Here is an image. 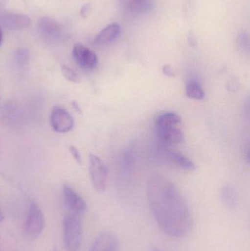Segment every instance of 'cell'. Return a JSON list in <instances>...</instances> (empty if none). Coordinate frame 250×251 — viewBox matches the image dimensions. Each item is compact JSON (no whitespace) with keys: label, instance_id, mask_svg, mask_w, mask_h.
Returning <instances> with one entry per match:
<instances>
[{"label":"cell","instance_id":"1","mask_svg":"<svg viewBox=\"0 0 250 251\" xmlns=\"http://www.w3.org/2000/svg\"><path fill=\"white\" fill-rule=\"evenodd\" d=\"M147 196L153 217L164 234L177 239L189 235L193 226L190 207L170 180L153 174L148 180Z\"/></svg>","mask_w":250,"mask_h":251},{"label":"cell","instance_id":"2","mask_svg":"<svg viewBox=\"0 0 250 251\" xmlns=\"http://www.w3.org/2000/svg\"><path fill=\"white\" fill-rule=\"evenodd\" d=\"M63 240L68 251H79L83 239V228L80 219L73 214L63 218Z\"/></svg>","mask_w":250,"mask_h":251},{"label":"cell","instance_id":"3","mask_svg":"<svg viewBox=\"0 0 250 251\" xmlns=\"http://www.w3.org/2000/svg\"><path fill=\"white\" fill-rule=\"evenodd\" d=\"M89 172L92 187L98 193L107 189V168L104 162L94 153H90Z\"/></svg>","mask_w":250,"mask_h":251},{"label":"cell","instance_id":"4","mask_svg":"<svg viewBox=\"0 0 250 251\" xmlns=\"http://www.w3.org/2000/svg\"><path fill=\"white\" fill-rule=\"evenodd\" d=\"M45 216L44 212L37 203H32L28 211L25 233L29 238L35 240L38 238L45 227Z\"/></svg>","mask_w":250,"mask_h":251},{"label":"cell","instance_id":"5","mask_svg":"<svg viewBox=\"0 0 250 251\" xmlns=\"http://www.w3.org/2000/svg\"><path fill=\"white\" fill-rule=\"evenodd\" d=\"M40 34L45 41L59 43L66 39V34L62 26L49 18H41L38 22Z\"/></svg>","mask_w":250,"mask_h":251},{"label":"cell","instance_id":"6","mask_svg":"<svg viewBox=\"0 0 250 251\" xmlns=\"http://www.w3.org/2000/svg\"><path fill=\"white\" fill-rule=\"evenodd\" d=\"M50 121L53 129L60 134L68 132L74 126V120L70 113L63 107L58 106L53 108Z\"/></svg>","mask_w":250,"mask_h":251},{"label":"cell","instance_id":"7","mask_svg":"<svg viewBox=\"0 0 250 251\" xmlns=\"http://www.w3.org/2000/svg\"><path fill=\"white\" fill-rule=\"evenodd\" d=\"M89 251H120L118 237L113 231H101L94 239Z\"/></svg>","mask_w":250,"mask_h":251},{"label":"cell","instance_id":"8","mask_svg":"<svg viewBox=\"0 0 250 251\" xmlns=\"http://www.w3.org/2000/svg\"><path fill=\"white\" fill-rule=\"evenodd\" d=\"M157 135L161 146L169 147L184 142V134L178 126H156Z\"/></svg>","mask_w":250,"mask_h":251},{"label":"cell","instance_id":"9","mask_svg":"<svg viewBox=\"0 0 250 251\" xmlns=\"http://www.w3.org/2000/svg\"><path fill=\"white\" fill-rule=\"evenodd\" d=\"M73 57L82 69L91 70L98 65V57L94 51L82 44H76L73 49Z\"/></svg>","mask_w":250,"mask_h":251},{"label":"cell","instance_id":"10","mask_svg":"<svg viewBox=\"0 0 250 251\" xmlns=\"http://www.w3.org/2000/svg\"><path fill=\"white\" fill-rule=\"evenodd\" d=\"M63 193L65 202L70 210L78 215L86 212V201L72 187L68 185H65L63 187Z\"/></svg>","mask_w":250,"mask_h":251},{"label":"cell","instance_id":"11","mask_svg":"<svg viewBox=\"0 0 250 251\" xmlns=\"http://www.w3.org/2000/svg\"><path fill=\"white\" fill-rule=\"evenodd\" d=\"M0 25L5 29L17 30L29 27L31 20L26 15L4 13L0 16Z\"/></svg>","mask_w":250,"mask_h":251},{"label":"cell","instance_id":"12","mask_svg":"<svg viewBox=\"0 0 250 251\" xmlns=\"http://www.w3.org/2000/svg\"><path fill=\"white\" fill-rule=\"evenodd\" d=\"M163 153L165 155L166 158L170 161L171 163L176 166L179 167L182 169L186 170V171H194L195 169V165L191 159H189L187 156L182 154L180 152L176 151L169 149V147H164L162 146Z\"/></svg>","mask_w":250,"mask_h":251},{"label":"cell","instance_id":"13","mask_svg":"<svg viewBox=\"0 0 250 251\" xmlns=\"http://www.w3.org/2000/svg\"><path fill=\"white\" fill-rule=\"evenodd\" d=\"M121 28L118 24L113 23L102 29L95 37V44L98 45L110 44L120 36Z\"/></svg>","mask_w":250,"mask_h":251},{"label":"cell","instance_id":"14","mask_svg":"<svg viewBox=\"0 0 250 251\" xmlns=\"http://www.w3.org/2000/svg\"><path fill=\"white\" fill-rule=\"evenodd\" d=\"M124 10L132 13H144L151 9V0H119Z\"/></svg>","mask_w":250,"mask_h":251},{"label":"cell","instance_id":"15","mask_svg":"<svg viewBox=\"0 0 250 251\" xmlns=\"http://www.w3.org/2000/svg\"><path fill=\"white\" fill-rule=\"evenodd\" d=\"M221 199L223 204L229 209H234L237 206L238 198L235 190L230 186L223 187L221 192Z\"/></svg>","mask_w":250,"mask_h":251},{"label":"cell","instance_id":"16","mask_svg":"<svg viewBox=\"0 0 250 251\" xmlns=\"http://www.w3.org/2000/svg\"><path fill=\"white\" fill-rule=\"evenodd\" d=\"M186 95L189 98L194 100H203L205 97V91L202 85L197 82L192 80L188 82L186 88Z\"/></svg>","mask_w":250,"mask_h":251},{"label":"cell","instance_id":"17","mask_svg":"<svg viewBox=\"0 0 250 251\" xmlns=\"http://www.w3.org/2000/svg\"><path fill=\"white\" fill-rule=\"evenodd\" d=\"M182 122V118L175 113L169 112L160 115L156 121V126H178Z\"/></svg>","mask_w":250,"mask_h":251},{"label":"cell","instance_id":"18","mask_svg":"<svg viewBox=\"0 0 250 251\" xmlns=\"http://www.w3.org/2000/svg\"><path fill=\"white\" fill-rule=\"evenodd\" d=\"M29 52L26 49H19L15 54V62L19 67L26 66L29 63Z\"/></svg>","mask_w":250,"mask_h":251},{"label":"cell","instance_id":"19","mask_svg":"<svg viewBox=\"0 0 250 251\" xmlns=\"http://www.w3.org/2000/svg\"><path fill=\"white\" fill-rule=\"evenodd\" d=\"M62 74L64 77L70 82L73 83H78L79 82V76L73 69H70L68 66H63L61 68Z\"/></svg>","mask_w":250,"mask_h":251},{"label":"cell","instance_id":"20","mask_svg":"<svg viewBox=\"0 0 250 251\" xmlns=\"http://www.w3.org/2000/svg\"><path fill=\"white\" fill-rule=\"evenodd\" d=\"M239 44L243 50L249 51V39L248 36L245 32L240 34L239 36Z\"/></svg>","mask_w":250,"mask_h":251},{"label":"cell","instance_id":"21","mask_svg":"<svg viewBox=\"0 0 250 251\" xmlns=\"http://www.w3.org/2000/svg\"><path fill=\"white\" fill-rule=\"evenodd\" d=\"M70 152L78 163H82V156L77 148L73 146H70Z\"/></svg>","mask_w":250,"mask_h":251},{"label":"cell","instance_id":"22","mask_svg":"<svg viewBox=\"0 0 250 251\" xmlns=\"http://www.w3.org/2000/svg\"><path fill=\"white\" fill-rule=\"evenodd\" d=\"M163 72H164V75L168 76H173L175 75L174 71L172 69L171 66H169V65H165L163 67Z\"/></svg>","mask_w":250,"mask_h":251},{"label":"cell","instance_id":"23","mask_svg":"<svg viewBox=\"0 0 250 251\" xmlns=\"http://www.w3.org/2000/svg\"><path fill=\"white\" fill-rule=\"evenodd\" d=\"M91 10V8L90 4H85V5L82 6V9H81V15H82L83 17H87V16L89 15Z\"/></svg>","mask_w":250,"mask_h":251},{"label":"cell","instance_id":"24","mask_svg":"<svg viewBox=\"0 0 250 251\" xmlns=\"http://www.w3.org/2000/svg\"><path fill=\"white\" fill-rule=\"evenodd\" d=\"M4 218H5V216H4V212H3V211L1 210V208H0V224L4 221Z\"/></svg>","mask_w":250,"mask_h":251},{"label":"cell","instance_id":"25","mask_svg":"<svg viewBox=\"0 0 250 251\" xmlns=\"http://www.w3.org/2000/svg\"><path fill=\"white\" fill-rule=\"evenodd\" d=\"M164 251L161 250V249H159V248L153 247L152 249H151V251Z\"/></svg>","mask_w":250,"mask_h":251},{"label":"cell","instance_id":"26","mask_svg":"<svg viewBox=\"0 0 250 251\" xmlns=\"http://www.w3.org/2000/svg\"><path fill=\"white\" fill-rule=\"evenodd\" d=\"M1 40H2V32H1V28H0V44H1Z\"/></svg>","mask_w":250,"mask_h":251},{"label":"cell","instance_id":"27","mask_svg":"<svg viewBox=\"0 0 250 251\" xmlns=\"http://www.w3.org/2000/svg\"><path fill=\"white\" fill-rule=\"evenodd\" d=\"M52 251H59L58 249H56V248H55V249H53Z\"/></svg>","mask_w":250,"mask_h":251}]
</instances>
